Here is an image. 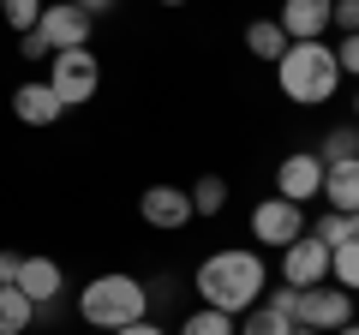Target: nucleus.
<instances>
[{
  "label": "nucleus",
  "mask_w": 359,
  "mask_h": 335,
  "mask_svg": "<svg viewBox=\"0 0 359 335\" xmlns=\"http://www.w3.org/2000/svg\"><path fill=\"white\" fill-rule=\"evenodd\" d=\"M330 282L347 287V294H359V240H347V245L330 252Z\"/></svg>",
  "instance_id": "obj_21"
},
{
  "label": "nucleus",
  "mask_w": 359,
  "mask_h": 335,
  "mask_svg": "<svg viewBox=\"0 0 359 335\" xmlns=\"http://www.w3.org/2000/svg\"><path fill=\"white\" fill-rule=\"evenodd\" d=\"M294 335H318V329H299V323H294Z\"/></svg>",
  "instance_id": "obj_32"
},
{
  "label": "nucleus",
  "mask_w": 359,
  "mask_h": 335,
  "mask_svg": "<svg viewBox=\"0 0 359 335\" xmlns=\"http://www.w3.org/2000/svg\"><path fill=\"white\" fill-rule=\"evenodd\" d=\"M335 335H359V323H341V329H335Z\"/></svg>",
  "instance_id": "obj_30"
},
{
  "label": "nucleus",
  "mask_w": 359,
  "mask_h": 335,
  "mask_svg": "<svg viewBox=\"0 0 359 335\" xmlns=\"http://www.w3.org/2000/svg\"><path fill=\"white\" fill-rule=\"evenodd\" d=\"M186 198H192V216H222V210H228V180H222V174H198V180L186 186Z\"/></svg>",
  "instance_id": "obj_16"
},
{
  "label": "nucleus",
  "mask_w": 359,
  "mask_h": 335,
  "mask_svg": "<svg viewBox=\"0 0 359 335\" xmlns=\"http://www.w3.org/2000/svg\"><path fill=\"white\" fill-rule=\"evenodd\" d=\"M13 287L42 311V306H54V299L66 294V270H60L54 258H25V264H18V282H13Z\"/></svg>",
  "instance_id": "obj_12"
},
{
  "label": "nucleus",
  "mask_w": 359,
  "mask_h": 335,
  "mask_svg": "<svg viewBox=\"0 0 359 335\" xmlns=\"http://www.w3.org/2000/svg\"><path fill=\"white\" fill-rule=\"evenodd\" d=\"M323 210L359 216V162H330L323 168Z\"/></svg>",
  "instance_id": "obj_14"
},
{
  "label": "nucleus",
  "mask_w": 359,
  "mask_h": 335,
  "mask_svg": "<svg viewBox=\"0 0 359 335\" xmlns=\"http://www.w3.org/2000/svg\"><path fill=\"white\" fill-rule=\"evenodd\" d=\"M90 25H96L90 13H78L66 0H48L42 18H36V30L25 36V60H54L60 48H90Z\"/></svg>",
  "instance_id": "obj_4"
},
{
  "label": "nucleus",
  "mask_w": 359,
  "mask_h": 335,
  "mask_svg": "<svg viewBox=\"0 0 359 335\" xmlns=\"http://www.w3.org/2000/svg\"><path fill=\"white\" fill-rule=\"evenodd\" d=\"M330 30H359V0H335V18H330Z\"/></svg>",
  "instance_id": "obj_26"
},
{
  "label": "nucleus",
  "mask_w": 359,
  "mask_h": 335,
  "mask_svg": "<svg viewBox=\"0 0 359 335\" xmlns=\"http://www.w3.org/2000/svg\"><path fill=\"white\" fill-rule=\"evenodd\" d=\"M42 6H48V0H0V18H6L18 36H30V30H36V18H42Z\"/></svg>",
  "instance_id": "obj_23"
},
{
  "label": "nucleus",
  "mask_w": 359,
  "mask_h": 335,
  "mask_svg": "<svg viewBox=\"0 0 359 335\" xmlns=\"http://www.w3.org/2000/svg\"><path fill=\"white\" fill-rule=\"evenodd\" d=\"M335 48V66H341V78H359V30H347L341 42H330Z\"/></svg>",
  "instance_id": "obj_24"
},
{
  "label": "nucleus",
  "mask_w": 359,
  "mask_h": 335,
  "mask_svg": "<svg viewBox=\"0 0 359 335\" xmlns=\"http://www.w3.org/2000/svg\"><path fill=\"white\" fill-rule=\"evenodd\" d=\"M330 18H335V0H282L276 25L287 30V42H323Z\"/></svg>",
  "instance_id": "obj_11"
},
{
  "label": "nucleus",
  "mask_w": 359,
  "mask_h": 335,
  "mask_svg": "<svg viewBox=\"0 0 359 335\" xmlns=\"http://www.w3.org/2000/svg\"><path fill=\"white\" fill-rule=\"evenodd\" d=\"M245 48H252V60H282L287 54V30L276 25V18H252V25H245Z\"/></svg>",
  "instance_id": "obj_15"
},
{
  "label": "nucleus",
  "mask_w": 359,
  "mask_h": 335,
  "mask_svg": "<svg viewBox=\"0 0 359 335\" xmlns=\"http://www.w3.org/2000/svg\"><path fill=\"white\" fill-rule=\"evenodd\" d=\"M18 264H25L18 252H0V287H13V282H18Z\"/></svg>",
  "instance_id": "obj_27"
},
{
  "label": "nucleus",
  "mask_w": 359,
  "mask_h": 335,
  "mask_svg": "<svg viewBox=\"0 0 359 335\" xmlns=\"http://www.w3.org/2000/svg\"><path fill=\"white\" fill-rule=\"evenodd\" d=\"M13 114L25 120V126L42 132V126H54L66 108H60V96L48 90V78H30V84H18V90H13Z\"/></svg>",
  "instance_id": "obj_13"
},
{
  "label": "nucleus",
  "mask_w": 359,
  "mask_h": 335,
  "mask_svg": "<svg viewBox=\"0 0 359 335\" xmlns=\"http://www.w3.org/2000/svg\"><path fill=\"white\" fill-rule=\"evenodd\" d=\"M162 6H186V0H162Z\"/></svg>",
  "instance_id": "obj_33"
},
{
  "label": "nucleus",
  "mask_w": 359,
  "mask_h": 335,
  "mask_svg": "<svg viewBox=\"0 0 359 335\" xmlns=\"http://www.w3.org/2000/svg\"><path fill=\"white\" fill-rule=\"evenodd\" d=\"M353 306H359V299L347 294V287H335V282H323V287H299V311H294V323H299V329H318V335H335L341 323H353Z\"/></svg>",
  "instance_id": "obj_7"
},
{
  "label": "nucleus",
  "mask_w": 359,
  "mask_h": 335,
  "mask_svg": "<svg viewBox=\"0 0 359 335\" xmlns=\"http://www.w3.org/2000/svg\"><path fill=\"white\" fill-rule=\"evenodd\" d=\"M233 335H294V323H287V317H276V311H269L264 299H257L252 311H240V317H233Z\"/></svg>",
  "instance_id": "obj_19"
},
{
  "label": "nucleus",
  "mask_w": 359,
  "mask_h": 335,
  "mask_svg": "<svg viewBox=\"0 0 359 335\" xmlns=\"http://www.w3.org/2000/svg\"><path fill=\"white\" fill-rule=\"evenodd\" d=\"M353 323H359V306H353Z\"/></svg>",
  "instance_id": "obj_34"
},
{
  "label": "nucleus",
  "mask_w": 359,
  "mask_h": 335,
  "mask_svg": "<svg viewBox=\"0 0 359 335\" xmlns=\"http://www.w3.org/2000/svg\"><path fill=\"white\" fill-rule=\"evenodd\" d=\"M114 335H168V329L156 317H138V323H126V329H114Z\"/></svg>",
  "instance_id": "obj_28"
},
{
  "label": "nucleus",
  "mask_w": 359,
  "mask_h": 335,
  "mask_svg": "<svg viewBox=\"0 0 359 335\" xmlns=\"http://www.w3.org/2000/svg\"><path fill=\"white\" fill-rule=\"evenodd\" d=\"M306 228H311V216H306L299 204H287V198H276V192H269L264 204H252V240L269 245V252L306 240Z\"/></svg>",
  "instance_id": "obj_6"
},
{
  "label": "nucleus",
  "mask_w": 359,
  "mask_h": 335,
  "mask_svg": "<svg viewBox=\"0 0 359 335\" xmlns=\"http://www.w3.org/2000/svg\"><path fill=\"white\" fill-rule=\"evenodd\" d=\"M276 84H282L287 102L299 108H323L341 90V66H335L330 42H287V54L276 60Z\"/></svg>",
  "instance_id": "obj_3"
},
{
  "label": "nucleus",
  "mask_w": 359,
  "mask_h": 335,
  "mask_svg": "<svg viewBox=\"0 0 359 335\" xmlns=\"http://www.w3.org/2000/svg\"><path fill=\"white\" fill-rule=\"evenodd\" d=\"M264 306L276 311V317L294 323V311H299V287H264Z\"/></svg>",
  "instance_id": "obj_25"
},
{
  "label": "nucleus",
  "mask_w": 359,
  "mask_h": 335,
  "mask_svg": "<svg viewBox=\"0 0 359 335\" xmlns=\"http://www.w3.org/2000/svg\"><path fill=\"white\" fill-rule=\"evenodd\" d=\"M66 6H78V13H90V18H96V13H108L114 0H66Z\"/></svg>",
  "instance_id": "obj_29"
},
{
  "label": "nucleus",
  "mask_w": 359,
  "mask_h": 335,
  "mask_svg": "<svg viewBox=\"0 0 359 335\" xmlns=\"http://www.w3.org/2000/svg\"><path fill=\"white\" fill-rule=\"evenodd\" d=\"M78 317L90 323V329H126V323L150 317V287L138 282V275H120V270H102V275H90L84 287H78Z\"/></svg>",
  "instance_id": "obj_2"
},
{
  "label": "nucleus",
  "mask_w": 359,
  "mask_h": 335,
  "mask_svg": "<svg viewBox=\"0 0 359 335\" xmlns=\"http://www.w3.org/2000/svg\"><path fill=\"white\" fill-rule=\"evenodd\" d=\"M306 233H311V240H323V245H330V252H335V245L359 240V216H341V210H323V216L311 221Z\"/></svg>",
  "instance_id": "obj_17"
},
{
  "label": "nucleus",
  "mask_w": 359,
  "mask_h": 335,
  "mask_svg": "<svg viewBox=\"0 0 359 335\" xmlns=\"http://www.w3.org/2000/svg\"><path fill=\"white\" fill-rule=\"evenodd\" d=\"M276 198H287V204L306 210L311 198H323V156L318 150H294L276 162Z\"/></svg>",
  "instance_id": "obj_8"
},
{
  "label": "nucleus",
  "mask_w": 359,
  "mask_h": 335,
  "mask_svg": "<svg viewBox=\"0 0 359 335\" xmlns=\"http://www.w3.org/2000/svg\"><path fill=\"white\" fill-rule=\"evenodd\" d=\"M192 287H198V299H204L210 311L240 317V311H252L257 299H264L269 270H264V258H257L252 245H222V252H210L192 270Z\"/></svg>",
  "instance_id": "obj_1"
},
{
  "label": "nucleus",
  "mask_w": 359,
  "mask_h": 335,
  "mask_svg": "<svg viewBox=\"0 0 359 335\" xmlns=\"http://www.w3.org/2000/svg\"><path fill=\"white\" fill-rule=\"evenodd\" d=\"M353 126H359V90H353Z\"/></svg>",
  "instance_id": "obj_31"
},
{
  "label": "nucleus",
  "mask_w": 359,
  "mask_h": 335,
  "mask_svg": "<svg viewBox=\"0 0 359 335\" xmlns=\"http://www.w3.org/2000/svg\"><path fill=\"white\" fill-rule=\"evenodd\" d=\"M330 282V245L323 240H294L282 245V287H323Z\"/></svg>",
  "instance_id": "obj_10"
},
{
  "label": "nucleus",
  "mask_w": 359,
  "mask_h": 335,
  "mask_svg": "<svg viewBox=\"0 0 359 335\" xmlns=\"http://www.w3.org/2000/svg\"><path fill=\"white\" fill-rule=\"evenodd\" d=\"M138 216L150 221V228H162V233H180L186 221H192V198H186V186L156 180V186L138 192Z\"/></svg>",
  "instance_id": "obj_9"
},
{
  "label": "nucleus",
  "mask_w": 359,
  "mask_h": 335,
  "mask_svg": "<svg viewBox=\"0 0 359 335\" xmlns=\"http://www.w3.org/2000/svg\"><path fill=\"white\" fill-rule=\"evenodd\" d=\"M30 323H36V306L18 287H0V335H25Z\"/></svg>",
  "instance_id": "obj_18"
},
{
  "label": "nucleus",
  "mask_w": 359,
  "mask_h": 335,
  "mask_svg": "<svg viewBox=\"0 0 359 335\" xmlns=\"http://www.w3.org/2000/svg\"><path fill=\"white\" fill-rule=\"evenodd\" d=\"M174 335H233V317H228V311H210V306H198V311H192L186 323H180Z\"/></svg>",
  "instance_id": "obj_22"
},
{
  "label": "nucleus",
  "mask_w": 359,
  "mask_h": 335,
  "mask_svg": "<svg viewBox=\"0 0 359 335\" xmlns=\"http://www.w3.org/2000/svg\"><path fill=\"white\" fill-rule=\"evenodd\" d=\"M318 156H323V168H330V162H359V126H353V120H347V126H330Z\"/></svg>",
  "instance_id": "obj_20"
},
{
  "label": "nucleus",
  "mask_w": 359,
  "mask_h": 335,
  "mask_svg": "<svg viewBox=\"0 0 359 335\" xmlns=\"http://www.w3.org/2000/svg\"><path fill=\"white\" fill-rule=\"evenodd\" d=\"M48 90L60 96V108H84L90 96L102 90V60H96V48H60L48 60Z\"/></svg>",
  "instance_id": "obj_5"
}]
</instances>
